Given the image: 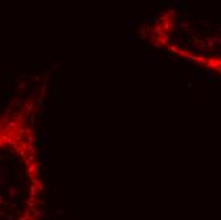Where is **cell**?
I'll use <instances>...</instances> for the list:
<instances>
[{
    "label": "cell",
    "mask_w": 221,
    "mask_h": 220,
    "mask_svg": "<svg viewBox=\"0 0 221 220\" xmlns=\"http://www.w3.org/2000/svg\"><path fill=\"white\" fill-rule=\"evenodd\" d=\"M41 91L0 113V220H40L45 177L38 145Z\"/></svg>",
    "instance_id": "1"
}]
</instances>
